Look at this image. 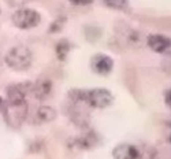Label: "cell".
Returning <instances> with one entry per match:
<instances>
[{"label": "cell", "instance_id": "277c9868", "mask_svg": "<svg viewBox=\"0 0 171 159\" xmlns=\"http://www.w3.org/2000/svg\"><path fill=\"white\" fill-rule=\"evenodd\" d=\"M40 14L31 8H19L11 15L12 23L19 29H31L40 23Z\"/></svg>", "mask_w": 171, "mask_h": 159}, {"label": "cell", "instance_id": "ac0fdd59", "mask_svg": "<svg viewBox=\"0 0 171 159\" xmlns=\"http://www.w3.org/2000/svg\"><path fill=\"white\" fill-rule=\"evenodd\" d=\"M4 100H3V97L0 96V111H3V108H4Z\"/></svg>", "mask_w": 171, "mask_h": 159}, {"label": "cell", "instance_id": "3957f363", "mask_svg": "<svg viewBox=\"0 0 171 159\" xmlns=\"http://www.w3.org/2000/svg\"><path fill=\"white\" fill-rule=\"evenodd\" d=\"M112 101H114V96L105 88H94L86 90L85 104L93 108H107L112 104Z\"/></svg>", "mask_w": 171, "mask_h": 159}, {"label": "cell", "instance_id": "52a82bcc", "mask_svg": "<svg viewBox=\"0 0 171 159\" xmlns=\"http://www.w3.org/2000/svg\"><path fill=\"white\" fill-rule=\"evenodd\" d=\"M112 158L114 159H138L140 151L138 148L129 143H120L115 145L112 149Z\"/></svg>", "mask_w": 171, "mask_h": 159}, {"label": "cell", "instance_id": "5b68a950", "mask_svg": "<svg viewBox=\"0 0 171 159\" xmlns=\"http://www.w3.org/2000/svg\"><path fill=\"white\" fill-rule=\"evenodd\" d=\"M33 89V82H19V84L10 85L7 88V101L10 104H19L25 103L27 93H31Z\"/></svg>", "mask_w": 171, "mask_h": 159}, {"label": "cell", "instance_id": "4fadbf2b", "mask_svg": "<svg viewBox=\"0 0 171 159\" xmlns=\"http://www.w3.org/2000/svg\"><path fill=\"white\" fill-rule=\"evenodd\" d=\"M94 143H96V140L93 137V133H88V134H85L82 137H79L77 140V144L78 147H81V148H90V147H93Z\"/></svg>", "mask_w": 171, "mask_h": 159}, {"label": "cell", "instance_id": "e0dca14e", "mask_svg": "<svg viewBox=\"0 0 171 159\" xmlns=\"http://www.w3.org/2000/svg\"><path fill=\"white\" fill-rule=\"evenodd\" d=\"M164 62H170V63H164V66H166V64H168V69H167V71H170V70H171V53L168 55V56H167V59L164 60Z\"/></svg>", "mask_w": 171, "mask_h": 159}, {"label": "cell", "instance_id": "9a60e30c", "mask_svg": "<svg viewBox=\"0 0 171 159\" xmlns=\"http://www.w3.org/2000/svg\"><path fill=\"white\" fill-rule=\"evenodd\" d=\"M68 1L74 5H88L90 3H93L94 0H68Z\"/></svg>", "mask_w": 171, "mask_h": 159}, {"label": "cell", "instance_id": "d6986e66", "mask_svg": "<svg viewBox=\"0 0 171 159\" xmlns=\"http://www.w3.org/2000/svg\"><path fill=\"white\" fill-rule=\"evenodd\" d=\"M170 143H171V134H170Z\"/></svg>", "mask_w": 171, "mask_h": 159}, {"label": "cell", "instance_id": "7c38bea8", "mask_svg": "<svg viewBox=\"0 0 171 159\" xmlns=\"http://www.w3.org/2000/svg\"><path fill=\"white\" fill-rule=\"evenodd\" d=\"M103 1L107 7L114 8V10H119V11L129 10V1L127 0H103Z\"/></svg>", "mask_w": 171, "mask_h": 159}, {"label": "cell", "instance_id": "30bf717a", "mask_svg": "<svg viewBox=\"0 0 171 159\" xmlns=\"http://www.w3.org/2000/svg\"><path fill=\"white\" fill-rule=\"evenodd\" d=\"M56 118V111L49 106H41L38 107L36 111V122L38 123H47Z\"/></svg>", "mask_w": 171, "mask_h": 159}, {"label": "cell", "instance_id": "7a4b0ae2", "mask_svg": "<svg viewBox=\"0 0 171 159\" xmlns=\"http://www.w3.org/2000/svg\"><path fill=\"white\" fill-rule=\"evenodd\" d=\"M3 115H4V121L7 125L11 127H19L23 123L27 115V104L25 103H19V104H10L7 103L4 104L3 108Z\"/></svg>", "mask_w": 171, "mask_h": 159}, {"label": "cell", "instance_id": "9c48e42d", "mask_svg": "<svg viewBox=\"0 0 171 159\" xmlns=\"http://www.w3.org/2000/svg\"><path fill=\"white\" fill-rule=\"evenodd\" d=\"M52 90V82L47 78H42L40 81H37L36 84H33V89H31V93L34 95L36 99H45Z\"/></svg>", "mask_w": 171, "mask_h": 159}, {"label": "cell", "instance_id": "2e32d148", "mask_svg": "<svg viewBox=\"0 0 171 159\" xmlns=\"http://www.w3.org/2000/svg\"><path fill=\"white\" fill-rule=\"evenodd\" d=\"M166 104L171 108V89L166 93Z\"/></svg>", "mask_w": 171, "mask_h": 159}, {"label": "cell", "instance_id": "ba28073f", "mask_svg": "<svg viewBox=\"0 0 171 159\" xmlns=\"http://www.w3.org/2000/svg\"><path fill=\"white\" fill-rule=\"evenodd\" d=\"M148 47L157 53H164L171 48V40L163 34H149L146 38Z\"/></svg>", "mask_w": 171, "mask_h": 159}, {"label": "cell", "instance_id": "5bb4252c", "mask_svg": "<svg viewBox=\"0 0 171 159\" xmlns=\"http://www.w3.org/2000/svg\"><path fill=\"white\" fill-rule=\"evenodd\" d=\"M64 21H66L64 18H60V23H59V18H57L56 21L53 22V25L51 26V32H52V33L57 32V30H59V29L62 27V25H63V23H64Z\"/></svg>", "mask_w": 171, "mask_h": 159}, {"label": "cell", "instance_id": "8992f818", "mask_svg": "<svg viewBox=\"0 0 171 159\" xmlns=\"http://www.w3.org/2000/svg\"><path fill=\"white\" fill-rule=\"evenodd\" d=\"M90 67L96 74L107 75L114 69V60L105 53H97L90 59Z\"/></svg>", "mask_w": 171, "mask_h": 159}, {"label": "cell", "instance_id": "8fae6325", "mask_svg": "<svg viewBox=\"0 0 171 159\" xmlns=\"http://www.w3.org/2000/svg\"><path fill=\"white\" fill-rule=\"evenodd\" d=\"M68 52H70V44H68V41L67 40H60V41L57 42V45H56V56H57V59L64 60Z\"/></svg>", "mask_w": 171, "mask_h": 159}, {"label": "cell", "instance_id": "6da1fadb", "mask_svg": "<svg viewBox=\"0 0 171 159\" xmlns=\"http://www.w3.org/2000/svg\"><path fill=\"white\" fill-rule=\"evenodd\" d=\"M5 64L11 70L15 71H25L31 66L33 62V55L31 51L25 45H15L8 49L5 53Z\"/></svg>", "mask_w": 171, "mask_h": 159}]
</instances>
